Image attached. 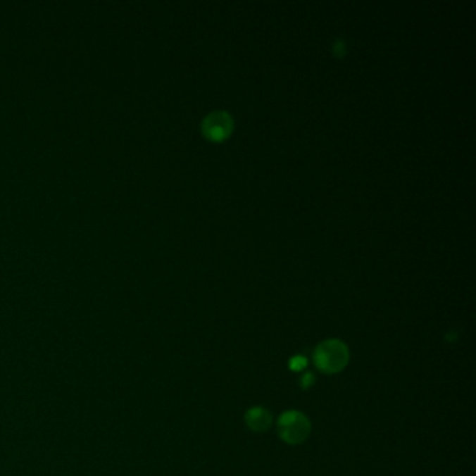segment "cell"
<instances>
[{
  "mask_svg": "<svg viewBox=\"0 0 476 476\" xmlns=\"http://www.w3.org/2000/svg\"><path fill=\"white\" fill-rule=\"evenodd\" d=\"M313 362L321 373L337 375L346 368L349 349L341 339H325L315 349Z\"/></svg>",
  "mask_w": 476,
  "mask_h": 476,
  "instance_id": "cell-1",
  "label": "cell"
},
{
  "mask_svg": "<svg viewBox=\"0 0 476 476\" xmlns=\"http://www.w3.org/2000/svg\"><path fill=\"white\" fill-rule=\"evenodd\" d=\"M312 425L309 418L299 411L284 412L277 422L280 439L291 446L302 444L311 436Z\"/></svg>",
  "mask_w": 476,
  "mask_h": 476,
  "instance_id": "cell-2",
  "label": "cell"
},
{
  "mask_svg": "<svg viewBox=\"0 0 476 476\" xmlns=\"http://www.w3.org/2000/svg\"><path fill=\"white\" fill-rule=\"evenodd\" d=\"M232 132V119L225 112H213L203 122V133L213 142L225 140Z\"/></svg>",
  "mask_w": 476,
  "mask_h": 476,
  "instance_id": "cell-3",
  "label": "cell"
},
{
  "mask_svg": "<svg viewBox=\"0 0 476 476\" xmlns=\"http://www.w3.org/2000/svg\"><path fill=\"white\" fill-rule=\"evenodd\" d=\"M244 422L253 432H267L273 426V415L264 406H251L244 413Z\"/></svg>",
  "mask_w": 476,
  "mask_h": 476,
  "instance_id": "cell-4",
  "label": "cell"
},
{
  "mask_svg": "<svg viewBox=\"0 0 476 476\" xmlns=\"http://www.w3.org/2000/svg\"><path fill=\"white\" fill-rule=\"evenodd\" d=\"M306 366H308V359L305 358V356H301V355H298V356H294L291 361H289V369L292 370V372H302L303 369H306Z\"/></svg>",
  "mask_w": 476,
  "mask_h": 476,
  "instance_id": "cell-5",
  "label": "cell"
},
{
  "mask_svg": "<svg viewBox=\"0 0 476 476\" xmlns=\"http://www.w3.org/2000/svg\"><path fill=\"white\" fill-rule=\"evenodd\" d=\"M299 383H301V387H302L303 390H308V389H311V387L316 383V377H315V375H313L312 372H308V373H305V375L301 377Z\"/></svg>",
  "mask_w": 476,
  "mask_h": 476,
  "instance_id": "cell-6",
  "label": "cell"
}]
</instances>
